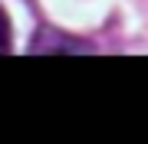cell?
Returning a JSON list of instances; mask_svg holds the SVG:
<instances>
[{
	"label": "cell",
	"instance_id": "obj_1",
	"mask_svg": "<svg viewBox=\"0 0 148 144\" xmlns=\"http://www.w3.org/2000/svg\"><path fill=\"white\" fill-rule=\"evenodd\" d=\"M30 53H89V43L73 36H59L56 30H40L30 43Z\"/></svg>",
	"mask_w": 148,
	"mask_h": 144
},
{
	"label": "cell",
	"instance_id": "obj_2",
	"mask_svg": "<svg viewBox=\"0 0 148 144\" xmlns=\"http://www.w3.org/2000/svg\"><path fill=\"white\" fill-rule=\"evenodd\" d=\"M13 46V30H10V16H7V10L0 7V56L10 53Z\"/></svg>",
	"mask_w": 148,
	"mask_h": 144
}]
</instances>
